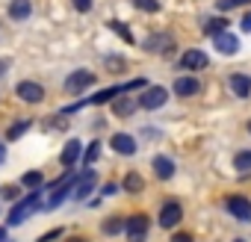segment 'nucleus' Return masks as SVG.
Masks as SVG:
<instances>
[{
	"mask_svg": "<svg viewBox=\"0 0 251 242\" xmlns=\"http://www.w3.org/2000/svg\"><path fill=\"white\" fill-rule=\"evenodd\" d=\"M65 242H89V239H83V236H71V239H65Z\"/></svg>",
	"mask_w": 251,
	"mask_h": 242,
	"instance_id": "38",
	"label": "nucleus"
},
{
	"mask_svg": "<svg viewBox=\"0 0 251 242\" xmlns=\"http://www.w3.org/2000/svg\"><path fill=\"white\" fill-rule=\"evenodd\" d=\"M95 183H98V174H95L92 169H86V171L77 177V189H74V198H80V201H83V198H86V195L95 189Z\"/></svg>",
	"mask_w": 251,
	"mask_h": 242,
	"instance_id": "13",
	"label": "nucleus"
},
{
	"mask_svg": "<svg viewBox=\"0 0 251 242\" xmlns=\"http://www.w3.org/2000/svg\"><path fill=\"white\" fill-rule=\"evenodd\" d=\"M172 242H192V236H189V233H175Z\"/></svg>",
	"mask_w": 251,
	"mask_h": 242,
	"instance_id": "36",
	"label": "nucleus"
},
{
	"mask_svg": "<svg viewBox=\"0 0 251 242\" xmlns=\"http://www.w3.org/2000/svg\"><path fill=\"white\" fill-rule=\"evenodd\" d=\"M30 12H33V3H30V0H12V3H9V18H15V21L30 18Z\"/></svg>",
	"mask_w": 251,
	"mask_h": 242,
	"instance_id": "17",
	"label": "nucleus"
},
{
	"mask_svg": "<svg viewBox=\"0 0 251 242\" xmlns=\"http://www.w3.org/2000/svg\"><path fill=\"white\" fill-rule=\"evenodd\" d=\"M227 86H230V92H233L236 97H248V95H251V77H248V74H239V71L230 74V77H227Z\"/></svg>",
	"mask_w": 251,
	"mask_h": 242,
	"instance_id": "11",
	"label": "nucleus"
},
{
	"mask_svg": "<svg viewBox=\"0 0 251 242\" xmlns=\"http://www.w3.org/2000/svg\"><path fill=\"white\" fill-rule=\"evenodd\" d=\"M225 30H227V18H207V21H204V33L213 36V39H216L219 33H225Z\"/></svg>",
	"mask_w": 251,
	"mask_h": 242,
	"instance_id": "19",
	"label": "nucleus"
},
{
	"mask_svg": "<svg viewBox=\"0 0 251 242\" xmlns=\"http://www.w3.org/2000/svg\"><path fill=\"white\" fill-rule=\"evenodd\" d=\"M0 242H6V227H0Z\"/></svg>",
	"mask_w": 251,
	"mask_h": 242,
	"instance_id": "39",
	"label": "nucleus"
},
{
	"mask_svg": "<svg viewBox=\"0 0 251 242\" xmlns=\"http://www.w3.org/2000/svg\"><path fill=\"white\" fill-rule=\"evenodd\" d=\"M233 242H245V239H233Z\"/></svg>",
	"mask_w": 251,
	"mask_h": 242,
	"instance_id": "42",
	"label": "nucleus"
},
{
	"mask_svg": "<svg viewBox=\"0 0 251 242\" xmlns=\"http://www.w3.org/2000/svg\"><path fill=\"white\" fill-rule=\"evenodd\" d=\"M233 169H236L242 177H248V171H251V151H239V154L233 157Z\"/></svg>",
	"mask_w": 251,
	"mask_h": 242,
	"instance_id": "20",
	"label": "nucleus"
},
{
	"mask_svg": "<svg viewBox=\"0 0 251 242\" xmlns=\"http://www.w3.org/2000/svg\"><path fill=\"white\" fill-rule=\"evenodd\" d=\"M207 53L204 50H198V48H189L186 53H180V68H186V71H198V68H207Z\"/></svg>",
	"mask_w": 251,
	"mask_h": 242,
	"instance_id": "8",
	"label": "nucleus"
},
{
	"mask_svg": "<svg viewBox=\"0 0 251 242\" xmlns=\"http://www.w3.org/2000/svg\"><path fill=\"white\" fill-rule=\"evenodd\" d=\"M92 83H95V74L86 71V68H80V71H71V74H68V80H65V92H68V95H80V92H86Z\"/></svg>",
	"mask_w": 251,
	"mask_h": 242,
	"instance_id": "4",
	"label": "nucleus"
},
{
	"mask_svg": "<svg viewBox=\"0 0 251 242\" xmlns=\"http://www.w3.org/2000/svg\"><path fill=\"white\" fill-rule=\"evenodd\" d=\"M98 157H100V142H92V145H89V151L83 154V160H86V163H95Z\"/></svg>",
	"mask_w": 251,
	"mask_h": 242,
	"instance_id": "28",
	"label": "nucleus"
},
{
	"mask_svg": "<svg viewBox=\"0 0 251 242\" xmlns=\"http://www.w3.org/2000/svg\"><path fill=\"white\" fill-rule=\"evenodd\" d=\"M115 189H118V186H115V183H106V186H103V195H112V192H115Z\"/></svg>",
	"mask_w": 251,
	"mask_h": 242,
	"instance_id": "37",
	"label": "nucleus"
},
{
	"mask_svg": "<svg viewBox=\"0 0 251 242\" xmlns=\"http://www.w3.org/2000/svg\"><path fill=\"white\" fill-rule=\"evenodd\" d=\"M118 92H121V86H112V89H103V92H98V95H92V97H86L83 103H112L115 97H118Z\"/></svg>",
	"mask_w": 251,
	"mask_h": 242,
	"instance_id": "18",
	"label": "nucleus"
},
{
	"mask_svg": "<svg viewBox=\"0 0 251 242\" xmlns=\"http://www.w3.org/2000/svg\"><path fill=\"white\" fill-rule=\"evenodd\" d=\"M213 45H216V50H219V53H225V56H230V53H236V50H239V39H236L233 33H227V30H225V33H219V36L213 39Z\"/></svg>",
	"mask_w": 251,
	"mask_h": 242,
	"instance_id": "10",
	"label": "nucleus"
},
{
	"mask_svg": "<svg viewBox=\"0 0 251 242\" xmlns=\"http://www.w3.org/2000/svg\"><path fill=\"white\" fill-rule=\"evenodd\" d=\"M15 92H18V97L24 103H42V97H45V89L39 83H33V80H21Z\"/></svg>",
	"mask_w": 251,
	"mask_h": 242,
	"instance_id": "7",
	"label": "nucleus"
},
{
	"mask_svg": "<svg viewBox=\"0 0 251 242\" xmlns=\"http://www.w3.org/2000/svg\"><path fill=\"white\" fill-rule=\"evenodd\" d=\"M248 133H251V121H248Z\"/></svg>",
	"mask_w": 251,
	"mask_h": 242,
	"instance_id": "41",
	"label": "nucleus"
},
{
	"mask_svg": "<svg viewBox=\"0 0 251 242\" xmlns=\"http://www.w3.org/2000/svg\"><path fill=\"white\" fill-rule=\"evenodd\" d=\"M39 198H42V195H39V189H33L30 195H24L21 201H15V207L9 210V224H12V227H15V224H24V221H27V218L42 207V201H39Z\"/></svg>",
	"mask_w": 251,
	"mask_h": 242,
	"instance_id": "1",
	"label": "nucleus"
},
{
	"mask_svg": "<svg viewBox=\"0 0 251 242\" xmlns=\"http://www.w3.org/2000/svg\"><path fill=\"white\" fill-rule=\"evenodd\" d=\"M239 30H242V33H251V12H248L242 21H239Z\"/></svg>",
	"mask_w": 251,
	"mask_h": 242,
	"instance_id": "35",
	"label": "nucleus"
},
{
	"mask_svg": "<svg viewBox=\"0 0 251 242\" xmlns=\"http://www.w3.org/2000/svg\"><path fill=\"white\" fill-rule=\"evenodd\" d=\"M154 48H157V50H169V48H172V39H157V36H151V39H148V50H154Z\"/></svg>",
	"mask_w": 251,
	"mask_h": 242,
	"instance_id": "27",
	"label": "nucleus"
},
{
	"mask_svg": "<svg viewBox=\"0 0 251 242\" xmlns=\"http://www.w3.org/2000/svg\"><path fill=\"white\" fill-rule=\"evenodd\" d=\"M242 3H251V0H219V9H233V6H242Z\"/></svg>",
	"mask_w": 251,
	"mask_h": 242,
	"instance_id": "31",
	"label": "nucleus"
},
{
	"mask_svg": "<svg viewBox=\"0 0 251 242\" xmlns=\"http://www.w3.org/2000/svg\"><path fill=\"white\" fill-rule=\"evenodd\" d=\"M3 68H6V65H0V71H3Z\"/></svg>",
	"mask_w": 251,
	"mask_h": 242,
	"instance_id": "43",
	"label": "nucleus"
},
{
	"mask_svg": "<svg viewBox=\"0 0 251 242\" xmlns=\"http://www.w3.org/2000/svg\"><path fill=\"white\" fill-rule=\"evenodd\" d=\"M106 68H109V71H124V62L115 59V56H106Z\"/></svg>",
	"mask_w": 251,
	"mask_h": 242,
	"instance_id": "32",
	"label": "nucleus"
},
{
	"mask_svg": "<svg viewBox=\"0 0 251 242\" xmlns=\"http://www.w3.org/2000/svg\"><path fill=\"white\" fill-rule=\"evenodd\" d=\"M225 207H227V213L236 221H251V201L245 195H227L225 198Z\"/></svg>",
	"mask_w": 251,
	"mask_h": 242,
	"instance_id": "3",
	"label": "nucleus"
},
{
	"mask_svg": "<svg viewBox=\"0 0 251 242\" xmlns=\"http://www.w3.org/2000/svg\"><path fill=\"white\" fill-rule=\"evenodd\" d=\"M148 83H145V77H136V80H130V83H124L121 86V92H133V89H145Z\"/></svg>",
	"mask_w": 251,
	"mask_h": 242,
	"instance_id": "30",
	"label": "nucleus"
},
{
	"mask_svg": "<svg viewBox=\"0 0 251 242\" xmlns=\"http://www.w3.org/2000/svg\"><path fill=\"white\" fill-rule=\"evenodd\" d=\"M3 157H6V154H3V148H0V163H3Z\"/></svg>",
	"mask_w": 251,
	"mask_h": 242,
	"instance_id": "40",
	"label": "nucleus"
},
{
	"mask_svg": "<svg viewBox=\"0 0 251 242\" xmlns=\"http://www.w3.org/2000/svg\"><path fill=\"white\" fill-rule=\"evenodd\" d=\"M148 227H151V218L145 213H136L124 221V233H127V242H145L148 239Z\"/></svg>",
	"mask_w": 251,
	"mask_h": 242,
	"instance_id": "2",
	"label": "nucleus"
},
{
	"mask_svg": "<svg viewBox=\"0 0 251 242\" xmlns=\"http://www.w3.org/2000/svg\"><path fill=\"white\" fill-rule=\"evenodd\" d=\"M21 183H24L27 189H39V186L45 183V177H42V171H27V174L21 177Z\"/></svg>",
	"mask_w": 251,
	"mask_h": 242,
	"instance_id": "23",
	"label": "nucleus"
},
{
	"mask_svg": "<svg viewBox=\"0 0 251 242\" xmlns=\"http://www.w3.org/2000/svg\"><path fill=\"white\" fill-rule=\"evenodd\" d=\"M100 230H103V233H106V236H115V233H121V230H124V221H121V218H115V216H112V218H106V221H103V224H100Z\"/></svg>",
	"mask_w": 251,
	"mask_h": 242,
	"instance_id": "22",
	"label": "nucleus"
},
{
	"mask_svg": "<svg viewBox=\"0 0 251 242\" xmlns=\"http://www.w3.org/2000/svg\"><path fill=\"white\" fill-rule=\"evenodd\" d=\"M201 92V83L195 80V77H177L175 80V95L177 97H192V95H198Z\"/></svg>",
	"mask_w": 251,
	"mask_h": 242,
	"instance_id": "12",
	"label": "nucleus"
},
{
	"mask_svg": "<svg viewBox=\"0 0 251 242\" xmlns=\"http://www.w3.org/2000/svg\"><path fill=\"white\" fill-rule=\"evenodd\" d=\"M74 9L77 12H89L92 9V0H74Z\"/></svg>",
	"mask_w": 251,
	"mask_h": 242,
	"instance_id": "34",
	"label": "nucleus"
},
{
	"mask_svg": "<svg viewBox=\"0 0 251 242\" xmlns=\"http://www.w3.org/2000/svg\"><path fill=\"white\" fill-rule=\"evenodd\" d=\"M80 154H83V145H80L77 139H71V142H68V145L62 148V157H59V163H62V166L68 169V166H74V163L80 160Z\"/></svg>",
	"mask_w": 251,
	"mask_h": 242,
	"instance_id": "15",
	"label": "nucleus"
},
{
	"mask_svg": "<svg viewBox=\"0 0 251 242\" xmlns=\"http://www.w3.org/2000/svg\"><path fill=\"white\" fill-rule=\"evenodd\" d=\"M151 169L157 171V177H160V180H169V177H175V163H172L169 157H163V154H157V157L151 160Z\"/></svg>",
	"mask_w": 251,
	"mask_h": 242,
	"instance_id": "14",
	"label": "nucleus"
},
{
	"mask_svg": "<svg viewBox=\"0 0 251 242\" xmlns=\"http://www.w3.org/2000/svg\"><path fill=\"white\" fill-rule=\"evenodd\" d=\"M124 189H127V192H142V189H145V180H142L136 171H130L127 177H124Z\"/></svg>",
	"mask_w": 251,
	"mask_h": 242,
	"instance_id": "21",
	"label": "nucleus"
},
{
	"mask_svg": "<svg viewBox=\"0 0 251 242\" xmlns=\"http://www.w3.org/2000/svg\"><path fill=\"white\" fill-rule=\"evenodd\" d=\"M109 30H115L124 42H133V33H130V27H127V24H121V21H109Z\"/></svg>",
	"mask_w": 251,
	"mask_h": 242,
	"instance_id": "25",
	"label": "nucleus"
},
{
	"mask_svg": "<svg viewBox=\"0 0 251 242\" xmlns=\"http://www.w3.org/2000/svg\"><path fill=\"white\" fill-rule=\"evenodd\" d=\"M109 145H112V151H118V154H124V157L136 154V139H133L130 133H115V136L109 139Z\"/></svg>",
	"mask_w": 251,
	"mask_h": 242,
	"instance_id": "9",
	"label": "nucleus"
},
{
	"mask_svg": "<svg viewBox=\"0 0 251 242\" xmlns=\"http://www.w3.org/2000/svg\"><path fill=\"white\" fill-rule=\"evenodd\" d=\"M27 127H30V121H15V124L6 130V139H12V142H15V139H21V136L27 133Z\"/></svg>",
	"mask_w": 251,
	"mask_h": 242,
	"instance_id": "24",
	"label": "nucleus"
},
{
	"mask_svg": "<svg viewBox=\"0 0 251 242\" xmlns=\"http://www.w3.org/2000/svg\"><path fill=\"white\" fill-rule=\"evenodd\" d=\"M133 6L142 12H157L160 9V0H133Z\"/></svg>",
	"mask_w": 251,
	"mask_h": 242,
	"instance_id": "26",
	"label": "nucleus"
},
{
	"mask_svg": "<svg viewBox=\"0 0 251 242\" xmlns=\"http://www.w3.org/2000/svg\"><path fill=\"white\" fill-rule=\"evenodd\" d=\"M166 100H169V92H166L163 86H148V89L139 95V106H145V109H160Z\"/></svg>",
	"mask_w": 251,
	"mask_h": 242,
	"instance_id": "5",
	"label": "nucleus"
},
{
	"mask_svg": "<svg viewBox=\"0 0 251 242\" xmlns=\"http://www.w3.org/2000/svg\"><path fill=\"white\" fill-rule=\"evenodd\" d=\"M136 106H139V100H130V97H118V100H112V112H115L118 118L133 115V112H136Z\"/></svg>",
	"mask_w": 251,
	"mask_h": 242,
	"instance_id": "16",
	"label": "nucleus"
},
{
	"mask_svg": "<svg viewBox=\"0 0 251 242\" xmlns=\"http://www.w3.org/2000/svg\"><path fill=\"white\" fill-rule=\"evenodd\" d=\"M59 236H62V227H53V230H48L39 242H53V239H59Z\"/></svg>",
	"mask_w": 251,
	"mask_h": 242,
	"instance_id": "33",
	"label": "nucleus"
},
{
	"mask_svg": "<svg viewBox=\"0 0 251 242\" xmlns=\"http://www.w3.org/2000/svg\"><path fill=\"white\" fill-rule=\"evenodd\" d=\"M0 195H3L6 201H21V192H18V186H3V189H0Z\"/></svg>",
	"mask_w": 251,
	"mask_h": 242,
	"instance_id": "29",
	"label": "nucleus"
},
{
	"mask_svg": "<svg viewBox=\"0 0 251 242\" xmlns=\"http://www.w3.org/2000/svg\"><path fill=\"white\" fill-rule=\"evenodd\" d=\"M180 218H183V207H180V201H166L163 210H160V227L172 230V227H177Z\"/></svg>",
	"mask_w": 251,
	"mask_h": 242,
	"instance_id": "6",
	"label": "nucleus"
}]
</instances>
